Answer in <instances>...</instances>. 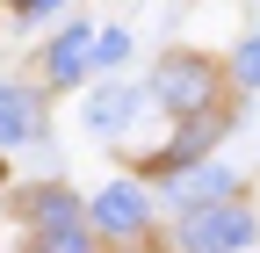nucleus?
<instances>
[{
	"mask_svg": "<svg viewBox=\"0 0 260 253\" xmlns=\"http://www.w3.org/2000/svg\"><path fill=\"white\" fill-rule=\"evenodd\" d=\"M181 246H188V253H239V246H253V217L232 210V203L195 210V225L181 232Z\"/></svg>",
	"mask_w": 260,
	"mask_h": 253,
	"instance_id": "f257e3e1",
	"label": "nucleus"
},
{
	"mask_svg": "<svg viewBox=\"0 0 260 253\" xmlns=\"http://www.w3.org/2000/svg\"><path fill=\"white\" fill-rule=\"evenodd\" d=\"M152 94H159L174 116H195V109L210 102V66H195V58H167L159 80H152Z\"/></svg>",
	"mask_w": 260,
	"mask_h": 253,
	"instance_id": "f03ea898",
	"label": "nucleus"
},
{
	"mask_svg": "<svg viewBox=\"0 0 260 253\" xmlns=\"http://www.w3.org/2000/svg\"><path fill=\"white\" fill-rule=\"evenodd\" d=\"M37 210L51 217V225L37 232L44 253H94V239H87V225H80V203H73V196H44Z\"/></svg>",
	"mask_w": 260,
	"mask_h": 253,
	"instance_id": "7ed1b4c3",
	"label": "nucleus"
},
{
	"mask_svg": "<svg viewBox=\"0 0 260 253\" xmlns=\"http://www.w3.org/2000/svg\"><path fill=\"white\" fill-rule=\"evenodd\" d=\"M167 196L181 203V210H203V203H224V196H232V174H224V167H174V181H167Z\"/></svg>",
	"mask_w": 260,
	"mask_h": 253,
	"instance_id": "20e7f679",
	"label": "nucleus"
},
{
	"mask_svg": "<svg viewBox=\"0 0 260 253\" xmlns=\"http://www.w3.org/2000/svg\"><path fill=\"white\" fill-rule=\"evenodd\" d=\"M44 131V109H37V94H22V87H0V145H29Z\"/></svg>",
	"mask_w": 260,
	"mask_h": 253,
	"instance_id": "39448f33",
	"label": "nucleus"
},
{
	"mask_svg": "<svg viewBox=\"0 0 260 253\" xmlns=\"http://www.w3.org/2000/svg\"><path fill=\"white\" fill-rule=\"evenodd\" d=\"M94 225H102V232H138V225H145V196H138L130 181L102 188V196H94Z\"/></svg>",
	"mask_w": 260,
	"mask_h": 253,
	"instance_id": "423d86ee",
	"label": "nucleus"
},
{
	"mask_svg": "<svg viewBox=\"0 0 260 253\" xmlns=\"http://www.w3.org/2000/svg\"><path fill=\"white\" fill-rule=\"evenodd\" d=\"M87 51H94V29H87V22H73V29H65V37L51 44V80H58V87H73V80L94 66Z\"/></svg>",
	"mask_w": 260,
	"mask_h": 253,
	"instance_id": "0eeeda50",
	"label": "nucleus"
},
{
	"mask_svg": "<svg viewBox=\"0 0 260 253\" xmlns=\"http://www.w3.org/2000/svg\"><path fill=\"white\" fill-rule=\"evenodd\" d=\"M130 109H138V94H130V87H102V94H94V102H87V131H123V116Z\"/></svg>",
	"mask_w": 260,
	"mask_h": 253,
	"instance_id": "6e6552de",
	"label": "nucleus"
},
{
	"mask_svg": "<svg viewBox=\"0 0 260 253\" xmlns=\"http://www.w3.org/2000/svg\"><path fill=\"white\" fill-rule=\"evenodd\" d=\"M94 66H123V58H130V37H123V29H109V37H94Z\"/></svg>",
	"mask_w": 260,
	"mask_h": 253,
	"instance_id": "1a4fd4ad",
	"label": "nucleus"
},
{
	"mask_svg": "<svg viewBox=\"0 0 260 253\" xmlns=\"http://www.w3.org/2000/svg\"><path fill=\"white\" fill-rule=\"evenodd\" d=\"M239 80H246V87H260V37H253V44H239Z\"/></svg>",
	"mask_w": 260,
	"mask_h": 253,
	"instance_id": "9d476101",
	"label": "nucleus"
},
{
	"mask_svg": "<svg viewBox=\"0 0 260 253\" xmlns=\"http://www.w3.org/2000/svg\"><path fill=\"white\" fill-rule=\"evenodd\" d=\"M58 8H65V0H15L22 22H44V15H58Z\"/></svg>",
	"mask_w": 260,
	"mask_h": 253,
	"instance_id": "9b49d317",
	"label": "nucleus"
}]
</instances>
